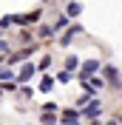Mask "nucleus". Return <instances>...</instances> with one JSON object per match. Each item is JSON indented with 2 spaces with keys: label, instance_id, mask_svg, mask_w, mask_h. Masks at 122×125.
<instances>
[{
  "label": "nucleus",
  "instance_id": "nucleus-1",
  "mask_svg": "<svg viewBox=\"0 0 122 125\" xmlns=\"http://www.w3.org/2000/svg\"><path fill=\"white\" fill-rule=\"evenodd\" d=\"M80 114H82V117H88V119H97L99 114H102V102H99V100H94V102L88 100L82 108H80Z\"/></svg>",
  "mask_w": 122,
  "mask_h": 125
},
{
  "label": "nucleus",
  "instance_id": "nucleus-2",
  "mask_svg": "<svg viewBox=\"0 0 122 125\" xmlns=\"http://www.w3.org/2000/svg\"><path fill=\"white\" fill-rule=\"evenodd\" d=\"M97 71H99V60H88V62L82 65V71H80V80L85 83V80H88V77H94Z\"/></svg>",
  "mask_w": 122,
  "mask_h": 125
},
{
  "label": "nucleus",
  "instance_id": "nucleus-3",
  "mask_svg": "<svg viewBox=\"0 0 122 125\" xmlns=\"http://www.w3.org/2000/svg\"><path fill=\"white\" fill-rule=\"evenodd\" d=\"M99 68H102V65H99ZM102 74H105V77L111 80L114 85H119V71H116L114 65H105V68H102Z\"/></svg>",
  "mask_w": 122,
  "mask_h": 125
},
{
  "label": "nucleus",
  "instance_id": "nucleus-4",
  "mask_svg": "<svg viewBox=\"0 0 122 125\" xmlns=\"http://www.w3.org/2000/svg\"><path fill=\"white\" fill-rule=\"evenodd\" d=\"M60 119H62V122H80V119H82V114H80V108H71V111H65Z\"/></svg>",
  "mask_w": 122,
  "mask_h": 125
},
{
  "label": "nucleus",
  "instance_id": "nucleus-5",
  "mask_svg": "<svg viewBox=\"0 0 122 125\" xmlns=\"http://www.w3.org/2000/svg\"><path fill=\"white\" fill-rule=\"evenodd\" d=\"M65 26H68V14H60V17H57V20H54L51 31H62V29H65Z\"/></svg>",
  "mask_w": 122,
  "mask_h": 125
},
{
  "label": "nucleus",
  "instance_id": "nucleus-6",
  "mask_svg": "<svg viewBox=\"0 0 122 125\" xmlns=\"http://www.w3.org/2000/svg\"><path fill=\"white\" fill-rule=\"evenodd\" d=\"M34 65H23V71H20V83H26V80H31V74H34Z\"/></svg>",
  "mask_w": 122,
  "mask_h": 125
},
{
  "label": "nucleus",
  "instance_id": "nucleus-7",
  "mask_svg": "<svg viewBox=\"0 0 122 125\" xmlns=\"http://www.w3.org/2000/svg\"><path fill=\"white\" fill-rule=\"evenodd\" d=\"M40 122H57V117H54V111H46V114L40 117Z\"/></svg>",
  "mask_w": 122,
  "mask_h": 125
},
{
  "label": "nucleus",
  "instance_id": "nucleus-8",
  "mask_svg": "<svg viewBox=\"0 0 122 125\" xmlns=\"http://www.w3.org/2000/svg\"><path fill=\"white\" fill-rule=\"evenodd\" d=\"M80 11H82V6H80V3H71V6H68V17L80 14Z\"/></svg>",
  "mask_w": 122,
  "mask_h": 125
},
{
  "label": "nucleus",
  "instance_id": "nucleus-9",
  "mask_svg": "<svg viewBox=\"0 0 122 125\" xmlns=\"http://www.w3.org/2000/svg\"><path fill=\"white\" fill-rule=\"evenodd\" d=\"M77 65H80V60H77V57H68V60H65V68H68V71H74Z\"/></svg>",
  "mask_w": 122,
  "mask_h": 125
},
{
  "label": "nucleus",
  "instance_id": "nucleus-10",
  "mask_svg": "<svg viewBox=\"0 0 122 125\" xmlns=\"http://www.w3.org/2000/svg\"><path fill=\"white\" fill-rule=\"evenodd\" d=\"M71 77H74V74H71V71L65 68V71H62V74H60V77H57V80H60V83H71Z\"/></svg>",
  "mask_w": 122,
  "mask_h": 125
},
{
  "label": "nucleus",
  "instance_id": "nucleus-11",
  "mask_svg": "<svg viewBox=\"0 0 122 125\" xmlns=\"http://www.w3.org/2000/svg\"><path fill=\"white\" fill-rule=\"evenodd\" d=\"M54 85V80L51 77H46V80H43V83H40V91H48V88H51Z\"/></svg>",
  "mask_w": 122,
  "mask_h": 125
},
{
  "label": "nucleus",
  "instance_id": "nucleus-12",
  "mask_svg": "<svg viewBox=\"0 0 122 125\" xmlns=\"http://www.w3.org/2000/svg\"><path fill=\"white\" fill-rule=\"evenodd\" d=\"M9 77H11V71H9V68H0V80H3V83H6Z\"/></svg>",
  "mask_w": 122,
  "mask_h": 125
},
{
  "label": "nucleus",
  "instance_id": "nucleus-13",
  "mask_svg": "<svg viewBox=\"0 0 122 125\" xmlns=\"http://www.w3.org/2000/svg\"><path fill=\"white\" fill-rule=\"evenodd\" d=\"M0 97H3V91H0Z\"/></svg>",
  "mask_w": 122,
  "mask_h": 125
}]
</instances>
